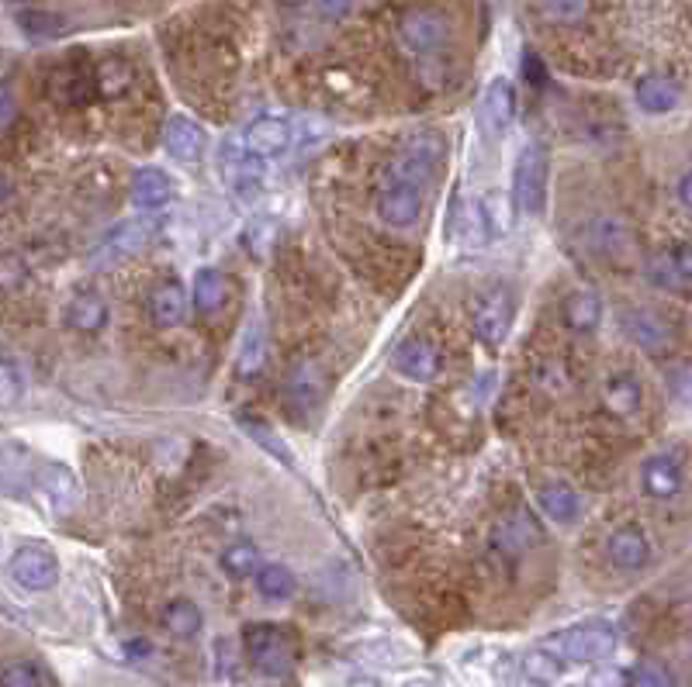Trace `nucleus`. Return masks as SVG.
Wrapping results in <instances>:
<instances>
[{"label": "nucleus", "instance_id": "31", "mask_svg": "<svg viewBox=\"0 0 692 687\" xmlns=\"http://www.w3.org/2000/svg\"><path fill=\"white\" fill-rule=\"evenodd\" d=\"M264 366H267V336L260 325H250L243 342H240V360H235V370H240V376H256Z\"/></svg>", "mask_w": 692, "mask_h": 687}, {"label": "nucleus", "instance_id": "4", "mask_svg": "<svg viewBox=\"0 0 692 687\" xmlns=\"http://www.w3.org/2000/svg\"><path fill=\"white\" fill-rule=\"evenodd\" d=\"M243 650H246L253 667L260 674H267V677H285L291 671V663H295V650H291L288 636L280 632L277 626H267V622L246 626Z\"/></svg>", "mask_w": 692, "mask_h": 687}, {"label": "nucleus", "instance_id": "39", "mask_svg": "<svg viewBox=\"0 0 692 687\" xmlns=\"http://www.w3.org/2000/svg\"><path fill=\"white\" fill-rule=\"evenodd\" d=\"M18 25H21V32H28L35 38H53V35L62 32V18L53 14V11H35V8H28V11L18 14Z\"/></svg>", "mask_w": 692, "mask_h": 687}, {"label": "nucleus", "instance_id": "46", "mask_svg": "<svg viewBox=\"0 0 692 687\" xmlns=\"http://www.w3.org/2000/svg\"><path fill=\"white\" fill-rule=\"evenodd\" d=\"M679 201L692 211V173H685L679 181Z\"/></svg>", "mask_w": 692, "mask_h": 687}, {"label": "nucleus", "instance_id": "19", "mask_svg": "<svg viewBox=\"0 0 692 687\" xmlns=\"http://www.w3.org/2000/svg\"><path fill=\"white\" fill-rule=\"evenodd\" d=\"M173 197V181L157 170V166H142L136 176H132V205L142 208V211H153V208H163L170 205Z\"/></svg>", "mask_w": 692, "mask_h": 687}, {"label": "nucleus", "instance_id": "35", "mask_svg": "<svg viewBox=\"0 0 692 687\" xmlns=\"http://www.w3.org/2000/svg\"><path fill=\"white\" fill-rule=\"evenodd\" d=\"M533 381H537V391L554 394V397H565L572 391V373L561 360H544V363H540L537 373H533Z\"/></svg>", "mask_w": 692, "mask_h": 687}, {"label": "nucleus", "instance_id": "47", "mask_svg": "<svg viewBox=\"0 0 692 687\" xmlns=\"http://www.w3.org/2000/svg\"><path fill=\"white\" fill-rule=\"evenodd\" d=\"M402 687H440L432 677H413V680H405Z\"/></svg>", "mask_w": 692, "mask_h": 687}, {"label": "nucleus", "instance_id": "29", "mask_svg": "<svg viewBox=\"0 0 692 687\" xmlns=\"http://www.w3.org/2000/svg\"><path fill=\"white\" fill-rule=\"evenodd\" d=\"M222 304H226V277L205 266V270H198V277H194V307H198L201 315H215Z\"/></svg>", "mask_w": 692, "mask_h": 687}, {"label": "nucleus", "instance_id": "30", "mask_svg": "<svg viewBox=\"0 0 692 687\" xmlns=\"http://www.w3.org/2000/svg\"><path fill=\"white\" fill-rule=\"evenodd\" d=\"M295 587H298V581L285 563H267L256 573V591H260V597H267V602H288Z\"/></svg>", "mask_w": 692, "mask_h": 687}, {"label": "nucleus", "instance_id": "36", "mask_svg": "<svg viewBox=\"0 0 692 687\" xmlns=\"http://www.w3.org/2000/svg\"><path fill=\"white\" fill-rule=\"evenodd\" d=\"M540 11H544L547 21H557V25H578V21L589 18L592 0H540Z\"/></svg>", "mask_w": 692, "mask_h": 687}, {"label": "nucleus", "instance_id": "28", "mask_svg": "<svg viewBox=\"0 0 692 687\" xmlns=\"http://www.w3.org/2000/svg\"><path fill=\"white\" fill-rule=\"evenodd\" d=\"M153 221H122V225L107 235V249L118 253V256H128V253H139L146 249L149 242H153Z\"/></svg>", "mask_w": 692, "mask_h": 687}, {"label": "nucleus", "instance_id": "42", "mask_svg": "<svg viewBox=\"0 0 692 687\" xmlns=\"http://www.w3.org/2000/svg\"><path fill=\"white\" fill-rule=\"evenodd\" d=\"M0 387H4V405H14V397L25 394V373H18L14 360H4L0 366Z\"/></svg>", "mask_w": 692, "mask_h": 687}, {"label": "nucleus", "instance_id": "6", "mask_svg": "<svg viewBox=\"0 0 692 687\" xmlns=\"http://www.w3.org/2000/svg\"><path fill=\"white\" fill-rule=\"evenodd\" d=\"M509 328H512V294L506 287H495L474 307V336L482 339V346L499 349L509 336Z\"/></svg>", "mask_w": 692, "mask_h": 687}, {"label": "nucleus", "instance_id": "7", "mask_svg": "<svg viewBox=\"0 0 692 687\" xmlns=\"http://www.w3.org/2000/svg\"><path fill=\"white\" fill-rule=\"evenodd\" d=\"M392 363H395V370L405 376V381H413V384H429V381H437L440 370H443L440 349L432 346L429 339H419V336L399 342Z\"/></svg>", "mask_w": 692, "mask_h": 687}, {"label": "nucleus", "instance_id": "14", "mask_svg": "<svg viewBox=\"0 0 692 687\" xmlns=\"http://www.w3.org/2000/svg\"><path fill=\"white\" fill-rule=\"evenodd\" d=\"M322 391H326V381H322V370L315 363H295L288 381H285V401L295 415H309L319 401Z\"/></svg>", "mask_w": 692, "mask_h": 687}, {"label": "nucleus", "instance_id": "33", "mask_svg": "<svg viewBox=\"0 0 692 687\" xmlns=\"http://www.w3.org/2000/svg\"><path fill=\"white\" fill-rule=\"evenodd\" d=\"M482 214H485V225H488V235H506L509 225H512V214L519 211L516 201H509L506 194H485L482 197Z\"/></svg>", "mask_w": 692, "mask_h": 687}, {"label": "nucleus", "instance_id": "18", "mask_svg": "<svg viewBox=\"0 0 692 687\" xmlns=\"http://www.w3.org/2000/svg\"><path fill=\"white\" fill-rule=\"evenodd\" d=\"M146 307H149V318H153L157 328H173V325H181L187 318V307L191 304H187V291H184V287L166 280V283H157L153 291H149Z\"/></svg>", "mask_w": 692, "mask_h": 687}, {"label": "nucleus", "instance_id": "15", "mask_svg": "<svg viewBox=\"0 0 692 687\" xmlns=\"http://www.w3.org/2000/svg\"><path fill=\"white\" fill-rule=\"evenodd\" d=\"M163 145L177 163H198L205 156L208 136L198 121H191L184 115H173L163 128Z\"/></svg>", "mask_w": 692, "mask_h": 687}, {"label": "nucleus", "instance_id": "13", "mask_svg": "<svg viewBox=\"0 0 692 687\" xmlns=\"http://www.w3.org/2000/svg\"><path fill=\"white\" fill-rule=\"evenodd\" d=\"M606 552H610V563L616 570L634 573L651 563V539L644 536L641 525H620L610 536V543H606Z\"/></svg>", "mask_w": 692, "mask_h": 687}, {"label": "nucleus", "instance_id": "26", "mask_svg": "<svg viewBox=\"0 0 692 687\" xmlns=\"http://www.w3.org/2000/svg\"><path fill=\"white\" fill-rule=\"evenodd\" d=\"M519 671H523V677L530 684L547 687V684L561 680V674H565V660H561L551 647H537V650L523 653V660H519Z\"/></svg>", "mask_w": 692, "mask_h": 687}, {"label": "nucleus", "instance_id": "12", "mask_svg": "<svg viewBox=\"0 0 692 687\" xmlns=\"http://www.w3.org/2000/svg\"><path fill=\"white\" fill-rule=\"evenodd\" d=\"M626 331H631V339L647 352V357H668V352L676 349V328L668 325L661 315L655 312H634L626 315Z\"/></svg>", "mask_w": 692, "mask_h": 687}, {"label": "nucleus", "instance_id": "23", "mask_svg": "<svg viewBox=\"0 0 692 687\" xmlns=\"http://www.w3.org/2000/svg\"><path fill=\"white\" fill-rule=\"evenodd\" d=\"M561 315H565V325L572 331H578V336H586V331H596L599 328V318H602V301L599 294L592 291H575L565 298V304H561Z\"/></svg>", "mask_w": 692, "mask_h": 687}, {"label": "nucleus", "instance_id": "3", "mask_svg": "<svg viewBox=\"0 0 692 687\" xmlns=\"http://www.w3.org/2000/svg\"><path fill=\"white\" fill-rule=\"evenodd\" d=\"M450 21L447 14L432 11V8H416L405 11L399 21V42L405 53L413 56H437L450 46Z\"/></svg>", "mask_w": 692, "mask_h": 687}, {"label": "nucleus", "instance_id": "2", "mask_svg": "<svg viewBox=\"0 0 692 687\" xmlns=\"http://www.w3.org/2000/svg\"><path fill=\"white\" fill-rule=\"evenodd\" d=\"M547 647L561 656V660H572V663H599V660H610L616 650V632L610 626H599V622H586V626H575V629H561L551 636Z\"/></svg>", "mask_w": 692, "mask_h": 687}, {"label": "nucleus", "instance_id": "10", "mask_svg": "<svg viewBox=\"0 0 692 687\" xmlns=\"http://www.w3.org/2000/svg\"><path fill=\"white\" fill-rule=\"evenodd\" d=\"M647 277L665 287V291H692V242H682L672 253H655L647 259Z\"/></svg>", "mask_w": 692, "mask_h": 687}, {"label": "nucleus", "instance_id": "22", "mask_svg": "<svg viewBox=\"0 0 692 687\" xmlns=\"http://www.w3.org/2000/svg\"><path fill=\"white\" fill-rule=\"evenodd\" d=\"M537 501H540V512H544L557 525H572L581 515V498L572 491L568 484H547V487H540Z\"/></svg>", "mask_w": 692, "mask_h": 687}, {"label": "nucleus", "instance_id": "16", "mask_svg": "<svg viewBox=\"0 0 692 687\" xmlns=\"http://www.w3.org/2000/svg\"><path fill=\"white\" fill-rule=\"evenodd\" d=\"M38 487H42V494L49 498V504L56 508L59 515L73 512L77 501H80L77 477H73V470L67 467V463H42V467H38Z\"/></svg>", "mask_w": 692, "mask_h": 687}, {"label": "nucleus", "instance_id": "41", "mask_svg": "<svg viewBox=\"0 0 692 687\" xmlns=\"http://www.w3.org/2000/svg\"><path fill=\"white\" fill-rule=\"evenodd\" d=\"M0 687H42V674L35 663L28 660H14L4 667V677H0Z\"/></svg>", "mask_w": 692, "mask_h": 687}, {"label": "nucleus", "instance_id": "32", "mask_svg": "<svg viewBox=\"0 0 692 687\" xmlns=\"http://www.w3.org/2000/svg\"><path fill=\"white\" fill-rule=\"evenodd\" d=\"M222 570L232 581H246L260 573V552L253 543H235L222 552Z\"/></svg>", "mask_w": 692, "mask_h": 687}, {"label": "nucleus", "instance_id": "40", "mask_svg": "<svg viewBox=\"0 0 692 687\" xmlns=\"http://www.w3.org/2000/svg\"><path fill=\"white\" fill-rule=\"evenodd\" d=\"M626 684H631V687H676V677H672V671H668V667H661V663L644 660L631 671Z\"/></svg>", "mask_w": 692, "mask_h": 687}, {"label": "nucleus", "instance_id": "9", "mask_svg": "<svg viewBox=\"0 0 692 687\" xmlns=\"http://www.w3.org/2000/svg\"><path fill=\"white\" fill-rule=\"evenodd\" d=\"M378 214L384 225L408 229L423 214V187L419 184H388L378 197Z\"/></svg>", "mask_w": 692, "mask_h": 687}, {"label": "nucleus", "instance_id": "20", "mask_svg": "<svg viewBox=\"0 0 692 687\" xmlns=\"http://www.w3.org/2000/svg\"><path fill=\"white\" fill-rule=\"evenodd\" d=\"M682 91L672 77H661V73H647L637 83V104L647 110V115H668L672 107H679Z\"/></svg>", "mask_w": 692, "mask_h": 687}, {"label": "nucleus", "instance_id": "24", "mask_svg": "<svg viewBox=\"0 0 692 687\" xmlns=\"http://www.w3.org/2000/svg\"><path fill=\"white\" fill-rule=\"evenodd\" d=\"M67 325L73 331H80V336H94V331H101L107 325V304L104 298L97 294H80L70 301L67 307Z\"/></svg>", "mask_w": 692, "mask_h": 687}, {"label": "nucleus", "instance_id": "43", "mask_svg": "<svg viewBox=\"0 0 692 687\" xmlns=\"http://www.w3.org/2000/svg\"><path fill=\"white\" fill-rule=\"evenodd\" d=\"M350 8H354V0H315V11H319L322 18H330V21L343 18Z\"/></svg>", "mask_w": 692, "mask_h": 687}, {"label": "nucleus", "instance_id": "8", "mask_svg": "<svg viewBox=\"0 0 692 687\" xmlns=\"http://www.w3.org/2000/svg\"><path fill=\"white\" fill-rule=\"evenodd\" d=\"M478 115H482L485 136H492V139H503L506 131L512 128V121H516V91H512V83L506 77H495L485 86Z\"/></svg>", "mask_w": 692, "mask_h": 687}, {"label": "nucleus", "instance_id": "49", "mask_svg": "<svg viewBox=\"0 0 692 687\" xmlns=\"http://www.w3.org/2000/svg\"><path fill=\"white\" fill-rule=\"evenodd\" d=\"M277 4H280V8H301L305 0H277Z\"/></svg>", "mask_w": 692, "mask_h": 687}, {"label": "nucleus", "instance_id": "25", "mask_svg": "<svg viewBox=\"0 0 692 687\" xmlns=\"http://www.w3.org/2000/svg\"><path fill=\"white\" fill-rule=\"evenodd\" d=\"M205 618H201V608L191 602V597H173V602L163 608V629L173 636V639H194L201 632Z\"/></svg>", "mask_w": 692, "mask_h": 687}, {"label": "nucleus", "instance_id": "37", "mask_svg": "<svg viewBox=\"0 0 692 687\" xmlns=\"http://www.w3.org/2000/svg\"><path fill=\"white\" fill-rule=\"evenodd\" d=\"M97 86H101L104 97H122L128 86H132V70H128V62L107 59L97 70Z\"/></svg>", "mask_w": 692, "mask_h": 687}, {"label": "nucleus", "instance_id": "44", "mask_svg": "<svg viewBox=\"0 0 692 687\" xmlns=\"http://www.w3.org/2000/svg\"><path fill=\"white\" fill-rule=\"evenodd\" d=\"M25 263H21L18 256H8L4 259V287H8V291H11V287L18 283V280H25Z\"/></svg>", "mask_w": 692, "mask_h": 687}, {"label": "nucleus", "instance_id": "17", "mask_svg": "<svg viewBox=\"0 0 692 687\" xmlns=\"http://www.w3.org/2000/svg\"><path fill=\"white\" fill-rule=\"evenodd\" d=\"M589 246L599 256H606V259L623 263L626 256L637 249V238H634L631 229L623 225V221H616V218H596L592 225H589Z\"/></svg>", "mask_w": 692, "mask_h": 687}, {"label": "nucleus", "instance_id": "5", "mask_svg": "<svg viewBox=\"0 0 692 687\" xmlns=\"http://www.w3.org/2000/svg\"><path fill=\"white\" fill-rule=\"evenodd\" d=\"M8 573L21 591H49L59 581V560L49 546L28 543L11 557Z\"/></svg>", "mask_w": 692, "mask_h": 687}, {"label": "nucleus", "instance_id": "34", "mask_svg": "<svg viewBox=\"0 0 692 687\" xmlns=\"http://www.w3.org/2000/svg\"><path fill=\"white\" fill-rule=\"evenodd\" d=\"M530 522L519 515V512H512L499 528H495V546H499L503 552H509V557H519V552L527 549V543H530Z\"/></svg>", "mask_w": 692, "mask_h": 687}, {"label": "nucleus", "instance_id": "38", "mask_svg": "<svg viewBox=\"0 0 692 687\" xmlns=\"http://www.w3.org/2000/svg\"><path fill=\"white\" fill-rule=\"evenodd\" d=\"M240 429H243V432L256 442V446L264 450V453L277 456L280 463H288V467H291V456H288V450H285V442H280V435H277V432H270L264 422H256V418H243Z\"/></svg>", "mask_w": 692, "mask_h": 687}, {"label": "nucleus", "instance_id": "45", "mask_svg": "<svg viewBox=\"0 0 692 687\" xmlns=\"http://www.w3.org/2000/svg\"><path fill=\"white\" fill-rule=\"evenodd\" d=\"M523 70H527V77H530V83H533V86L544 83V70H540L537 56H523Z\"/></svg>", "mask_w": 692, "mask_h": 687}, {"label": "nucleus", "instance_id": "27", "mask_svg": "<svg viewBox=\"0 0 692 687\" xmlns=\"http://www.w3.org/2000/svg\"><path fill=\"white\" fill-rule=\"evenodd\" d=\"M602 405L610 415L616 418H626V415H634L641 408V384L634 381V376H613L610 384H606V394H602Z\"/></svg>", "mask_w": 692, "mask_h": 687}, {"label": "nucleus", "instance_id": "1", "mask_svg": "<svg viewBox=\"0 0 692 687\" xmlns=\"http://www.w3.org/2000/svg\"><path fill=\"white\" fill-rule=\"evenodd\" d=\"M547 173H551V160L540 142L523 145L516 160V173H512V201L519 211L527 214H540L547 201Z\"/></svg>", "mask_w": 692, "mask_h": 687}, {"label": "nucleus", "instance_id": "21", "mask_svg": "<svg viewBox=\"0 0 692 687\" xmlns=\"http://www.w3.org/2000/svg\"><path fill=\"white\" fill-rule=\"evenodd\" d=\"M641 480H644V491L651 498H676L679 487H682V470L679 463L672 456H651L644 463L641 470Z\"/></svg>", "mask_w": 692, "mask_h": 687}, {"label": "nucleus", "instance_id": "11", "mask_svg": "<svg viewBox=\"0 0 692 687\" xmlns=\"http://www.w3.org/2000/svg\"><path fill=\"white\" fill-rule=\"evenodd\" d=\"M291 145V125L288 118H277V115H264V118H253L243 131V149L253 152L260 160H270L280 156Z\"/></svg>", "mask_w": 692, "mask_h": 687}, {"label": "nucleus", "instance_id": "48", "mask_svg": "<svg viewBox=\"0 0 692 687\" xmlns=\"http://www.w3.org/2000/svg\"><path fill=\"white\" fill-rule=\"evenodd\" d=\"M346 687H381L378 680H371V677H357V680H350Z\"/></svg>", "mask_w": 692, "mask_h": 687}]
</instances>
